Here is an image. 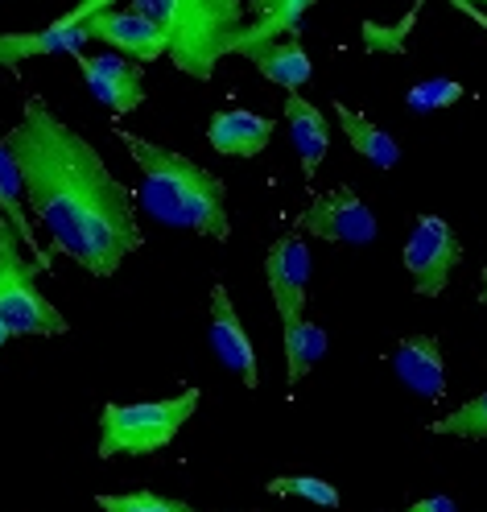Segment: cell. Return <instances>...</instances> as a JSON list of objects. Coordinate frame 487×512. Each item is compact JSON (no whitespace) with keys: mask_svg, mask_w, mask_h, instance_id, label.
<instances>
[{"mask_svg":"<svg viewBox=\"0 0 487 512\" xmlns=\"http://www.w3.org/2000/svg\"><path fill=\"white\" fill-rule=\"evenodd\" d=\"M104 512H190L186 500L178 496H157L149 488H137V492H120V496H95Z\"/></svg>","mask_w":487,"mask_h":512,"instance_id":"obj_23","label":"cell"},{"mask_svg":"<svg viewBox=\"0 0 487 512\" xmlns=\"http://www.w3.org/2000/svg\"><path fill=\"white\" fill-rule=\"evenodd\" d=\"M207 141L223 157H256L273 141V120L248 108H223L207 124Z\"/></svg>","mask_w":487,"mask_h":512,"instance_id":"obj_15","label":"cell"},{"mask_svg":"<svg viewBox=\"0 0 487 512\" xmlns=\"http://www.w3.org/2000/svg\"><path fill=\"white\" fill-rule=\"evenodd\" d=\"M133 9L161 29L174 67L203 83L215 75L223 54H236L248 25L244 0H133Z\"/></svg>","mask_w":487,"mask_h":512,"instance_id":"obj_3","label":"cell"},{"mask_svg":"<svg viewBox=\"0 0 487 512\" xmlns=\"http://www.w3.org/2000/svg\"><path fill=\"white\" fill-rule=\"evenodd\" d=\"M335 120L343 124V133L351 141V149L364 157V162H372L376 170H393L401 162V145L393 141V133H384V128L360 112H351L343 100H335Z\"/></svg>","mask_w":487,"mask_h":512,"instance_id":"obj_17","label":"cell"},{"mask_svg":"<svg viewBox=\"0 0 487 512\" xmlns=\"http://www.w3.org/2000/svg\"><path fill=\"white\" fill-rule=\"evenodd\" d=\"M21 170L25 207L38 215L54 248L91 277H112L128 252L141 248L137 199L87 137L58 120L46 100L25 95L21 124L5 133Z\"/></svg>","mask_w":487,"mask_h":512,"instance_id":"obj_1","label":"cell"},{"mask_svg":"<svg viewBox=\"0 0 487 512\" xmlns=\"http://www.w3.org/2000/svg\"><path fill=\"white\" fill-rule=\"evenodd\" d=\"M87 91L100 100L112 116H128L145 104V62L124 54H75Z\"/></svg>","mask_w":487,"mask_h":512,"instance_id":"obj_9","label":"cell"},{"mask_svg":"<svg viewBox=\"0 0 487 512\" xmlns=\"http://www.w3.org/2000/svg\"><path fill=\"white\" fill-rule=\"evenodd\" d=\"M207 335H211L215 360L227 372H236L244 380V389H256V384H261V372H256V351H252L244 318L236 314V302H232V294H227L223 281L211 285V331Z\"/></svg>","mask_w":487,"mask_h":512,"instance_id":"obj_10","label":"cell"},{"mask_svg":"<svg viewBox=\"0 0 487 512\" xmlns=\"http://www.w3.org/2000/svg\"><path fill=\"white\" fill-rule=\"evenodd\" d=\"M120 145L133 153V162L145 178V207L170 223V228H186L211 240H227L232 236V219H227V186L219 174H211L207 166L190 162V157L145 141L128 128H116Z\"/></svg>","mask_w":487,"mask_h":512,"instance_id":"obj_2","label":"cell"},{"mask_svg":"<svg viewBox=\"0 0 487 512\" xmlns=\"http://www.w3.org/2000/svg\"><path fill=\"white\" fill-rule=\"evenodd\" d=\"M430 434H446V438H467V442H479L487 438V393L471 397L467 405H459L446 418L430 422Z\"/></svg>","mask_w":487,"mask_h":512,"instance_id":"obj_21","label":"cell"},{"mask_svg":"<svg viewBox=\"0 0 487 512\" xmlns=\"http://www.w3.org/2000/svg\"><path fill=\"white\" fill-rule=\"evenodd\" d=\"M475 5H483V9H487V0H475Z\"/></svg>","mask_w":487,"mask_h":512,"instance_id":"obj_29","label":"cell"},{"mask_svg":"<svg viewBox=\"0 0 487 512\" xmlns=\"http://www.w3.org/2000/svg\"><path fill=\"white\" fill-rule=\"evenodd\" d=\"M281 347H285V376H289V384H298V380H306L322 364L331 339H327V331H322L318 323H310V318L302 314V318H294V323H285Z\"/></svg>","mask_w":487,"mask_h":512,"instance_id":"obj_19","label":"cell"},{"mask_svg":"<svg viewBox=\"0 0 487 512\" xmlns=\"http://www.w3.org/2000/svg\"><path fill=\"white\" fill-rule=\"evenodd\" d=\"M310 269L314 265H310V248H306L302 232H285V236H277L269 244V252H265V281H269V294H273L281 327L306 314Z\"/></svg>","mask_w":487,"mask_h":512,"instance_id":"obj_8","label":"cell"},{"mask_svg":"<svg viewBox=\"0 0 487 512\" xmlns=\"http://www.w3.org/2000/svg\"><path fill=\"white\" fill-rule=\"evenodd\" d=\"M0 211H5V219H9L13 228H17L21 244H25L29 252H38V236H34V223H29V215H25V195H21V170H17V162H13V153H9L5 137H0ZM38 265H42V269H50L46 252H38Z\"/></svg>","mask_w":487,"mask_h":512,"instance_id":"obj_20","label":"cell"},{"mask_svg":"<svg viewBox=\"0 0 487 512\" xmlns=\"http://www.w3.org/2000/svg\"><path fill=\"white\" fill-rule=\"evenodd\" d=\"M463 91H467V87H463L459 79H426V83L409 87L405 104H409L413 112H438V108L459 104V100H463Z\"/></svg>","mask_w":487,"mask_h":512,"instance_id":"obj_24","label":"cell"},{"mask_svg":"<svg viewBox=\"0 0 487 512\" xmlns=\"http://www.w3.org/2000/svg\"><path fill=\"white\" fill-rule=\"evenodd\" d=\"M21 236L9 219H0V323L9 327V335H38L54 339L67 335V318L62 310L42 294V265L29 261L21 252Z\"/></svg>","mask_w":487,"mask_h":512,"instance_id":"obj_4","label":"cell"},{"mask_svg":"<svg viewBox=\"0 0 487 512\" xmlns=\"http://www.w3.org/2000/svg\"><path fill=\"white\" fill-rule=\"evenodd\" d=\"M91 42L83 21H50L46 29L34 34H0V67L17 71L25 58H42V54H79Z\"/></svg>","mask_w":487,"mask_h":512,"instance_id":"obj_13","label":"cell"},{"mask_svg":"<svg viewBox=\"0 0 487 512\" xmlns=\"http://www.w3.org/2000/svg\"><path fill=\"white\" fill-rule=\"evenodd\" d=\"M393 372L421 401L446 397V356L434 335H405L393 351Z\"/></svg>","mask_w":487,"mask_h":512,"instance_id":"obj_12","label":"cell"},{"mask_svg":"<svg viewBox=\"0 0 487 512\" xmlns=\"http://www.w3.org/2000/svg\"><path fill=\"white\" fill-rule=\"evenodd\" d=\"M236 54H244L269 83H277V87H285V91L306 87L310 75H314V62H310V54L302 50L298 38H261V42H244Z\"/></svg>","mask_w":487,"mask_h":512,"instance_id":"obj_14","label":"cell"},{"mask_svg":"<svg viewBox=\"0 0 487 512\" xmlns=\"http://www.w3.org/2000/svg\"><path fill=\"white\" fill-rule=\"evenodd\" d=\"M459 504H454L450 496H430V500H417L413 504V512H454Z\"/></svg>","mask_w":487,"mask_h":512,"instance_id":"obj_26","label":"cell"},{"mask_svg":"<svg viewBox=\"0 0 487 512\" xmlns=\"http://www.w3.org/2000/svg\"><path fill=\"white\" fill-rule=\"evenodd\" d=\"M405 273L413 281V294L421 298H442L446 285H450V273L463 265V244H459V232L434 211L417 215L413 228H409V240H405Z\"/></svg>","mask_w":487,"mask_h":512,"instance_id":"obj_6","label":"cell"},{"mask_svg":"<svg viewBox=\"0 0 487 512\" xmlns=\"http://www.w3.org/2000/svg\"><path fill=\"white\" fill-rule=\"evenodd\" d=\"M285 124H289V141L298 149V162H302V178L314 182V174L322 170V157L331 149V124L310 100H302L298 91L285 95Z\"/></svg>","mask_w":487,"mask_h":512,"instance_id":"obj_16","label":"cell"},{"mask_svg":"<svg viewBox=\"0 0 487 512\" xmlns=\"http://www.w3.org/2000/svg\"><path fill=\"white\" fill-rule=\"evenodd\" d=\"M248 5H252V21L244 25L236 50L244 42H261V38H298L302 17L318 0H248Z\"/></svg>","mask_w":487,"mask_h":512,"instance_id":"obj_18","label":"cell"},{"mask_svg":"<svg viewBox=\"0 0 487 512\" xmlns=\"http://www.w3.org/2000/svg\"><path fill=\"white\" fill-rule=\"evenodd\" d=\"M116 0H79V5L71 9V13H62V21H83V17H91V13H100V9H112Z\"/></svg>","mask_w":487,"mask_h":512,"instance_id":"obj_25","label":"cell"},{"mask_svg":"<svg viewBox=\"0 0 487 512\" xmlns=\"http://www.w3.org/2000/svg\"><path fill=\"white\" fill-rule=\"evenodd\" d=\"M298 232H310L314 240H327V244L364 248L380 236V223L351 186H331V190L310 195L306 211L298 215Z\"/></svg>","mask_w":487,"mask_h":512,"instance_id":"obj_7","label":"cell"},{"mask_svg":"<svg viewBox=\"0 0 487 512\" xmlns=\"http://www.w3.org/2000/svg\"><path fill=\"white\" fill-rule=\"evenodd\" d=\"M479 306H487V265H483V273H479Z\"/></svg>","mask_w":487,"mask_h":512,"instance_id":"obj_27","label":"cell"},{"mask_svg":"<svg viewBox=\"0 0 487 512\" xmlns=\"http://www.w3.org/2000/svg\"><path fill=\"white\" fill-rule=\"evenodd\" d=\"M87 25V34L91 42H104L112 46L116 54H128V58H137V62H157V58H166V38H161V29L141 17L137 9H100V13H91L83 17Z\"/></svg>","mask_w":487,"mask_h":512,"instance_id":"obj_11","label":"cell"},{"mask_svg":"<svg viewBox=\"0 0 487 512\" xmlns=\"http://www.w3.org/2000/svg\"><path fill=\"white\" fill-rule=\"evenodd\" d=\"M9 339H13V335H9V327H5V323H0V347H5Z\"/></svg>","mask_w":487,"mask_h":512,"instance_id":"obj_28","label":"cell"},{"mask_svg":"<svg viewBox=\"0 0 487 512\" xmlns=\"http://www.w3.org/2000/svg\"><path fill=\"white\" fill-rule=\"evenodd\" d=\"M199 409V389H182L166 401L104 405L100 413V459L116 455H157L178 438V430Z\"/></svg>","mask_w":487,"mask_h":512,"instance_id":"obj_5","label":"cell"},{"mask_svg":"<svg viewBox=\"0 0 487 512\" xmlns=\"http://www.w3.org/2000/svg\"><path fill=\"white\" fill-rule=\"evenodd\" d=\"M273 496H294V500H310V504H322V508H339V488L327 484L322 475H277L265 484Z\"/></svg>","mask_w":487,"mask_h":512,"instance_id":"obj_22","label":"cell"}]
</instances>
